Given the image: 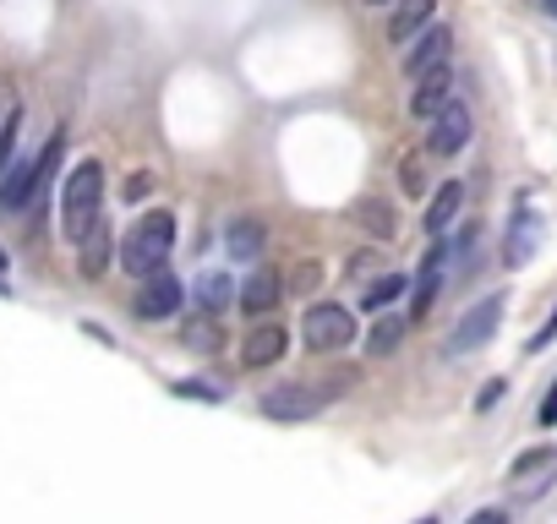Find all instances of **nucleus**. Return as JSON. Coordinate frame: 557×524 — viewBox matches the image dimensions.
Wrapping results in <instances>:
<instances>
[{
	"mask_svg": "<svg viewBox=\"0 0 557 524\" xmlns=\"http://www.w3.org/2000/svg\"><path fill=\"white\" fill-rule=\"evenodd\" d=\"M17 132H23V110H12L7 121H0V175L17 164Z\"/></svg>",
	"mask_w": 557,
	"mask_h": 524,
	"instance_id": "obj_23",
	"label": "nucleus"
},
{
	"mask_svg": "<svg viewBox=\"0 0 557 524\" xmlns=\"http://www.w3.org/2000/svg\"><path fill=\"white\" fill-rule=\"evenodd\" d=\"M497 323H503V296H486V301H475V307L459 317V328H454L448 350H454V355H470V350H481V345L497 334Z\"/></svg>",
	"mask_w": 557,
	"mask_h": 524,
	"instance_id": "obj_5",
	"label": "nucleus"
},
{
	"mask_svg": "<svg viewBox=\"0 0 557 524\" xmlns=\"http://www.w3.org/2000/svg\"><path fill=\"white\" fill-rule=\"evenodd\" d=\"M546 459H552L546 448H541V453H524V459H513V470H508V475H513V481H524V475H530V470H541Z\"/></svg>",
	"mask_w": 557,
	"mask_h": 524,
	"instance_id": "obj_26",
	"label": "nucleus"
},
{
	"mask_svg": "<svg viewBox=\"0 0 557 524\" xmlns=\"http://www.w3.org/2000/svg\"><path fill=\"white\" fill-rule=\"evenodd\" d=\"M497 399H503V383H486V388H481V410H492Z\"/></svg>",
	"mask_w": 557,
	"mask_h": 524,
	"instance_id": "obj_30",
	"label": "nucleus"
},
{
	"mask_svg": "<svg viewBox=\"0 0 557 524\" xmlns=\"http://www.w3.org/2000/svg\"><path fill=\"white\" fill-rule=\"evenodd\" d=\"M399 296H405V274H383V279H372V290L361 296V307L383 317V307H394Z\"/></svg>",
	"mask_w": 557,
	"mask_h": 524,
	"instance_id": "obj_20",
	"label": "nucleus"
},
{
	"mask_svg": "<svg viewBox=\"0 0 557 524\" xmlns=\"http://www.w3.org/2000/svg\"><path fill=\"white\" fill-rule=\"evenodd\" d=\"M405 191H410V197H421V191H426V175H421V164H416V159L405 164Z\"/></svg>",
	"mask_w": 557,
	"mask_h": 524,
	"instance_id": "obj_27",
	"label": "nucleus"
},
{
	"mask_svg": "<svg viewBox=\"0 0 557 524\" xmlns=\"http://www.w3.org/2000/svg\"><path fill=\"white\" fill-rule=\"evenodd\" d=\"M0 290H7V285H0Z\"/></svg>",
	"mask_w": 557,
	"mask_h": 524,
	"instance_id": "obj_35",
	"label": "nucleus"
},
{
	"mask_svg": "<svg viewBox=\"0 0 557 524\" xmlns=\"http://www.w3.org/2000/svg\"><path fill=\"white\" fill-rule=\"evenodd\" d=\"M323 404H329V394H318L307 383H278L273 394H262V415H273V421H307Z\"/></svg>",
	"mask_w": 557,
	"mask_h": 524,
	"instance_id": "obj_6",
	"label": "nucleus"
},
{
	"mask_svg": "<svg viewBox=\"0 0 557 524\" xmlns=\"http://www.w3.org/2000/svg\"><path fill=\"white\" fill-rule=\"evenodd\" d=\"M470 524H508V513H503V508H481Z\"/></svg>",
	"mask_w": 557,
	"mask_h": 524,
	"instance_id": "obj_29",
	"label": "nucleus"
},
{
	"mask_svg": "<svg viewBox=\"0 0 557 524\" xmlns=\"http://www.w3.org/2000/svg\"><path fill=\"white\" fill-rule=\"evenodd\" d=\"M278 290H285V279H278L273 269H262V262H257V269L246 274V285L235 290V301H240V312H246V317H268V312L278 307Z\"/></svg>",
	"mask_w": 557,
	"mask_h": 524,
	"instance_id": "obj_12",
	"label": "nucleus"
},
{
	"mask_svg": "<svg viewBox=\"0 0 557 524\" xmlns=\"http://www.w3.org/2000/svg\"><path fill=\"white\" fill-rule=\"evenodd\" d=\"M230 301H235V285H230V274H202V279H197V307H202L208 317H219Z\"/></svg>",
	"mask_w": 557,
	"mask_h": 524,
	"instance_id": "obj_17",
	"label": "nucleus"
},
{
	"mask_svg": "<svg viewBox=\"0 0 557 524\" xmlns=\"http://www.w3.org/2000/svg\"><path fill=\"white\" fill-rule=\"evenodd\" d=\"M465 142H470V110H465V104H448V110L426 126V153L448 159V153H459Z\"/></svg>",
	"mask_w": 557,
	"mask_h": 524,
	"instance_id": "obj_11",
	"label": "nucleus"
},
{
	"mask_svg": "<svg viewBox=\"0 0 557 524\" xmlns=\"http://www.w3.org/2000/svg\"><path fill=\"white\" fill-rule=\"evenodd\" d=\"M356 213H361V224L372 229V235H394V208L388 202H377V197H367V202H356Z\"/></svg>",
	"mask_w": 557,
	"mask_h": 524,
	"instance_id": "obj_22",
	"label": "nucleus"
},
{
	"mask_svg": "<svg viewBox=\"0 0 557 524\" xmlns=\"http://www.w3.org/2000/svg\"><path fill=\"white\" fill-rule=\"evenodd\" d=\"M301 339H307L312 355H339V350L356 345V312L350 307H334V301H318L301 317Z\"/></svg>",
	"mask_w": 557,
	"mask_h": 524,
	"instance_id": "obj_4",
	"label": "nucleus"
},
{
	"mask_svg": "<svg viewBox=\"0 0 557 524\" xmlns=\"http://www.w3.org/2000/svg\"><path fill=\"white\" fill-rule=\"evenodd\" d=\"M77 251H83V274H88V279H99V274L110 269V229L99 224V229H94V235H88Z\"/></svg>",
	"mask_w": 557,
	"mask_h": 524,
	"instance_id": "obj_18",
	"label": "nucleus"
},
{
	"mask_svg": "<svg viewBox=\"0 0 557 524\" xmlns=\"http://www.w3.org/2000/svg\"><path fill=\"white\" fill-rule=\"evenodd\" d=\"M230 257L235 262H257L262 257V224L257 219H235L230 224Z\"/></svg>",
	"mask_w": 557,
	"mask_h": 524,
	"instance_id": "obj_16",
	"label": "nucleus"
},
{
	"mask_svg": "<svg viewBox=\"0 0 557 524\" xmlns=\"http://www.w3.org/2000/svg\"><path fill=\"white\" fill-rule=\"evenodd\" d=\"M454 93H459V88H454V72L437 66V72H426V77L416 83V93H410V115H416L421 126H432V121L454 104Z\"/></svg>",
	"mask_w": 557,
	"mask_h": 524,
	"instance_id": "obj_9",
	"label": "nucleus"
},
{
	"mask_svg": "<svg viewBox=\"0 0 557 524\" xmlns=\"http://www.w3.org/2000/svg\"><path fill=\"white\" fill-rule=\"evenodd\" d=\"M448 50H454V34L432 23L426 34H416V39H410V50H405V77H410V83H421L426 72L448 66Z\"/></svg>",
	"mask_w": 557,
	"mask_h": 524,
	"instance_id": "obj_7",
	"label": "nucleus"
},
{
	"mask_svg": "<svg viewBox=\"0 0 557 524\" xmlns=\"http://www.w3.org/2000/svg\"><path fill=\"white\" fill-rule=\"evenodd\" d=\"M318 279H323V269H318V262H301V269L290 274V290H318Z\"/></svg>",
	"mask_w": 557,
	"mask_h": 524,
	"instance_id": "obj_25",
	"label": "nucleus"
},
{
	"mask_svg": "<svg viewBox=\"0 0 557 524\" xmlns=\"http://www.w3.org/2000/svg\"><path fill=\"white\" fill-rule=\"evenodd\" d=\"M421 524H437V519H421Z\"/></svg>",
	"mask_w": 557,
	"mask_h": 524,
	"instance_id": "obj_34",
	"label": "nucleus"
},
{
	"mask_svg": "<svg viewBox=\"0 0 557 524\" xmlns=\"http://www.w3.org/2000/svg\"><path fill=\"white\" fill-rule=\"evenodd\" d=\"M175 394H181V399H197V404H219V399H224V394H219V388H208V383H181Z\"/></svg>",
	"mask_w": 557,
	"mask_h": 524,
	"instance_id": "obj_24",
	"label": "nucleus"
},
{
	"mask_svg": "<svg viewBox=\"0 0 557 524\" xmlns=\"http://www.w3.org/2000/svg\"><path fill=\"white\" fill-rule=\"evenodd\" d=\"M285 350H290V334L278 328V323H257L251 334H246V345H240V366H273V361H285Z\"/></svg>",
	"mask_w": 557,
	"mask_h": 524,
	"instance_id": "obj_13",
	"label": "nucleus"
},
{
	"mask_svg": "<svg viewBox=\"0 0 557 524\" xmlns=\"http://www.w3.org/2000/svg\"><path fill=\"white\" fill-rule=\"evenodd\" d=\"M437 17V0H388V45H410Z\"/></svg>",
	"mask_w": 557,
	"mask_h": 524,
	"instance_id": "obj_10",
	"label": "nucleus"
},
{
	"mask_svg": "<svg viewBox=\"0 0 557 524\" xmlns=\"http://www.w3.org/2000/svg\"><path fill=\"white\" fill-rule=\"evenodd\" d=\"M372 7H388V0H372Z\"/></svg>",
	"mask_w": 557,
	"mask_h": 524,
	"instance_id": "obj_33",
	"label": "nucleus"
},
{
	"mask_svg": "<svg viewBox=\"0 0 557 524\" xmlns=\"http://www.w3.org/2000/svg\"><path fill=\"white\" fill-rule=\"evenodd\" d=\"M459 208H465V186H459V180H443V186L426 197V219H421V229H426V235H443V229L459 219Z\"/></svg>",
	"mask_w": 557,
	"mask_h": 524,
	"instance_id": "obj_15",
	"label": "nucleus"
},
{
	"mask_svg": "<svg viewBox=\"0 0 557 524\" xmlns=\"http://www.w3.org/2000/svg\"><path fill=\"white\" fill-rule=\"evenodd\" d=\"M181 279L175 274H153V279H143V290H137V301H132V312L143 317V323H164V317H175L181 312Z\"/></svg>",
	"mask_w": 557,
	"mask_h": 524,
	"instance_id": "obj_8",
	"label": "nucleus"
},
{
	"mask_svg": "<svg viewBox=\"0 0 557 524\" xmlns=\"http://www.w3.org/2000/svg\"><path fill=\"white\" fill-rule=\"evenodd\" d=\"M170 251H175V213L170 208H148L121 235V269L137 274V279H153V274H164Z\"/></svg>",
	"mask_w": 557,
	"mask_h": 524,
	"instance_id": "obj_2",
	"label": "nucleus"
},
{
	"mask_svg": "<svg viewBox=\"0 0 557 524\" xmlns=\"http://www.w3.org/2000/svg\"><path fill=\"white\" fill-rule=\"evenodd\" d=\"M546 12H552V17H557V0H546Z\"/></svg>",
	"mask_w": 557,
	"mask_h": 524,
	"instance_id": "obj_31",
	"label": "nucleus"
},
{
	"mask_svg": "<svg viewBox=\"0 0 557 524\" xmlns=\"http://www.w3.org/2000/svg\"><path fill=\"white\" fill-rule=\"evenodd\" d=\"M405 328H410V317H377V328L367 334V350L372 355H394L399 339H405Z\"/></svg>",
	"mask_w": 557,
	"mask_h": 524,
	"instance_id": "obj_19",
	"label": "nucleus"
},
{
	"mask_svg": "<svg viewBox=\"0 0 557 524\" xmlns=\"http://www.w3.org/2000/svg\"><path fill=\"white\" fill-rule=\"evenodd\" d=\"M186 345L213 355V350L224 345V328H219V317H208V312H202V317H191V323H186Z\"/></svg>",
	"mask_w": 557,
	"mask_h": 524,
	"instance_id": "obj_21",
	"label": "nucleus"
},
{
	"mask_svg": "<svg viewBox=\"0 0 557 524\" xmlns=\"http://www.w3.org/2000/svg\"><path fill=\"white\" fill-rule=\"evenodd\" d=\"M535 246H541V219L524 208V213H513V224H508V240H503V262L508 269H524V262L535 257Z\"/></svg>",
	"mask_w": 557,
	"mask_h": 524,
	"instance_id": "obj_14",
	"label": "nucleus"
},
{
	"mask_svg": "<svg viewBox=\"0 0 557 524\" xmlns=\"http://www.w3.org/2000/svg\"><path fill=\"white\" fill-rule=\"evenodd\" d=\"M541 426H557V383H552L546 399H541Z\"/></svg>",
	"mask_w": 557,
	"mask_h": 524,
	"instance_id": "obj_28",
	"label": "nucleus"
},
{
	"mask_svg": "<svg viewBox=\"0 0 557 524\" xmlns=\"http://www.w3.org/2000/svg\"><path fill=\"white\" fill-rule=\"evenodd\" d=\"M99 224H104V164L99 159H83L66 175V186H61V235L72 246H83Z\"/></svg>",
	"mask_w": 557,
	"mask_h": 524,
	"instance_id": "obj_1",
	"label": "nucleus"
},
{
	"mask_svg": "<svg viewBox=\"0 0 557 524\" xmlns=\"http://www.w3.org/2000/svg\"><path fill=\"white\" fill-rule=\"evenodd\" d=\"M0 269H7V251H0Z\"/></svg>",
	"mask_w": 557,
	"mask_h": 524,
	"instance_id": "obj_32",
	"label": "nucleus"
},
{
	"mask_svg": "<svg viewBox=\"0 0 557 524\" xmlns=\"http://www.w3.org/2000/svg\"><path fill=\"white\" fill-rule=\"evenodd\" d=\"M61 153H66V137L55 132V137L39 148V159H28V164H12L7 175H0V213H23V208H34V202L45 197L50 175L61 170Z\"/></svg>",
	"mask_w": 557,
	"mask_h": 524,
	"instance_id": "obj_3",
	"label": "nucleus"
}]
</instances>
